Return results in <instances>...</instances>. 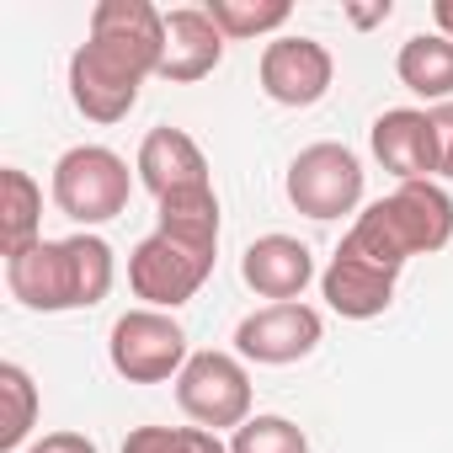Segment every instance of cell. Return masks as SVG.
I'll return each instance as SVG.
<instances>
[{
    "mask_svg": "<svg viewBox=\"0 0 453 453\" xmlns=\"http://www.w3.org/2000/svg\"><path fill=\"white\" fill-rule=\"evenodd\" d=\"M165 12L150 0H102L91 12L86 43L70 54V102L91 123H118L134 112L139 86L160 75Z\"/></svg>",
    "mask_w": 453,
    "mask_h": 453,
    "instance_id": "obj_1",
    "label": "cell"
},
{
    "mask_svg": "<svg viewBox=\"0 0 453 453\" xmlns=\"http://www.w3.org/2000/svg\"><path fill=\"white\" fill-rule=\"evenodd\" d=\"M118 262L102 235H70V241H38L17 257H6V288L17 304L65 315V310H91L112 294Z\"/></svg>",
    "mask_w": 453,
    "mask_h": 453,
    "instance_id": "obj_2",
    "label": "cell"
},
{
    "mask_svg": "<svg viewBox=\"0 0 453 453\" xmlns=\"http://www.w3.org/2000/svg\"><path fill=\"white\" fill-rule=\"evenodd\" d=\"M448 241H453V197L437 181H400L389 197H379L357 213V224L347 230L342 246L400 273L411 257L442 251Z\"/></svg>",
    "mask_w": 453,
    "mask_h": 453,
    "instance_id": "obj_3",
    "label": "cell"
},
{
    "mask_svg": "<svg viewBox=\"0 0 453 453\" xmlns=\"http://www.w3.org/2000/svg\"><path fill=\"white\" fill-rule=\"evenodd\" d=\"M219 241L187 235V230H155L128 251V288L144 299V310H181L213 273Z\"/></svg>",
    "mask_w": 453,
    "mask_h": 453,
    "instance_id": "obj_4",
    "label": "cell"
},
{
    "mask_svg": "<svg viewBox=\"0 0 453 453\" xmlns=\"http://www.w3.org/2000/svg\"><path fill=\"white\" fill-rule=\"evenodd\" d=\"M134 197V176H128V160L107 144H75L54 160V203L65 219L75 224H107L128 208Z\"/></svg>",
    "mask_w": 453,
    "mask_h": 453,
    "instance_id": "obj_5",
    "label": "cell"
},
{
    "mask_svg": "<svg viewBox=\"0 0 453 453\" xmlns=\"http://www.w3.org/2000/svg\"><path fill=\"white\" fill-rule=\"evenodd\" d=\"M176 405L187 421L224 432L251 421V373L230 352H192L187 368L176 373Z\"/></svg>",
    "mask_w": 453,
    "mask_h": 453,
    "instance_id": "obj_6",
    "label": "cell"
},
{
    "mask_svg": "<svg viewBox=\"0 0 453 453\" xmlns=\"http://www.w3.org/2000/svg\"><path fill=\"white\" fill-rule=\"evenodd\" d=\"M107 357H112V368L128 384H165V379H176L187 368L192 352H187V331L176 326V315H165V310H128L112 326Z\"/></svg>",
    "mask_w": 453,
    "mask_h": 453,
    "instance_id": "obj_7",
    "label": "cell"
},
{
    "mask_svg": "<svg viewBox=\"0 0 453 453\" xmlns=\"http://www.w3.org/2000/svg\"><path fill=\"white\" fill-rule=\"evenodd\" d=\"M288 203L304 219H342L363 203V160L347 144H310L288 165Z\"/></svg>",
    "mask_w": 453,
    "mask_h": 453,
    "instance_id": "obj_8",
    "label": "cell"
},
{
    "mask_svg": "<svg viewBox=\"0 0 453 453\" xmlns=\"http://www.w3.org/2000/svg\"><path fill=\"white\" fill-rule=\"evenodd\" d=\"M320 336H326V320L310 304H262L257 315H246L235 326V352L251 363L283 368V363L310 357L320 347Z\"/></svg>",
    "mask_w": 453,
    "mask_h": 453,
    "instance_id": "obj_9",
    "label": "cell"
},
{
    "mask_svg": "<svg viewBox=\"0 0 453 453\" xmlns=\"http://www.w3.org/2000/svg\"><path fill=\"white\" fill-rule=\"evenodd\" d=\"M336 59L315 38H278L262 49V91L278 107H315L331 91Z\"/></svg>",
    "mask_w": 453,
    "mask_h": 453,
    "instance_id": "obj_10",
    "label": "cell"
},
{
    "mask_svg": "<svg viewBox=\"0 0 453 453\" xmlns=\"http://www.w3.org/2000/svg\"><path fill=\"white\" fill-rule=\"evenodd\" d=\"M373 155L395 181H432L437 176V123L421 107H389L373 118Z\"/></svg>",
    "mask_w": 453,
    "mask_h": 453,
    "instance_id": "obj_11",
    "label": "cell"
},
{
    "mask_svg": "<svg viewBox=\"0 0 453 453\" xmlns=\"http://www.w3.org/2000/svg\"><path fill=\"white\" fill-rule=\"evenodd\" d=\"M395 278H400V273H389V267L357 257L352 246H336L331 267L320 273V294H326V304H331L342 320H373V315H384V310L395 304Z\"/></svg>",
    "mask_w": 453,
    "mask_h": 453,
    "instance_id": "obj_12",
    "label": "cell"
},
{
    "mask_svg": "<svg viewBox=\"0 0 453 453\" xmlns=\"http://www.w3.org/2000/svg\"><path fill=\"white\" fill-rule=\"evenodd\" d=\"M224 38L208 17V6H176L165 12V54H160V81H176V86H192L203 75L219 70L224 59Z\"/></svg>",
    "mask_w": 453,
    "mask_h": 453,
    "instance_id": "obj_13",
    "label": "cell"
},
{
    "mask_svg": "<svg viewBox=\"0 0 453 453\" xmlns=\"http://www.w3.org/2000/svg\"><path fill=\"white\" fill-rule=\"evenodd\" d=\"M241 278L273 304H299V294L315 283V251L294 235H262L246 246Z\"/></svg>",
    "mask_w": 453,
    "mask_h": 453,
    "instance_id": "obj_14",
    "label": "cell"
},
{
    "mask_svg": "<svg viewBox=\"0 0 453 453\" xmlns=\"http://www.w3.org/2000/svg\"><path fill=\"white\" fill-rule=\"evenodd\" d=\"M134 171H139V181L155 192V203H160V197H176V192H192V187H213L197 139L181 134V128H150L144 144H139Z\"/></svg>",
    "mask_w": 453,
    "mask_h": 453,
    "instance_id": "obj_15",
    "label": "cell"
},
{
    "mask_svg": "<svg viewBox=\"0 0 453 453\" xmlns=\"http://www.w3.org/2000/svg\"><path fill=\"white\" fill-rule=\"evenodd\" d=\"M43 241V192L22 165L0 171V257H17Z\"/></svg>",
    "mask_w": 453,
    "mask_h": 453,
    "instance_id": "obj_16",
    "label": "cell"
},
{
    "mask_svg": "<svg viewBox=\"0 0 453 453\" xmlns=\"http://www.w3.org/2000/svg\"><path fill=\"white\" fill-rule=\"evenodd\" d=\"M395 75L405 91H416L426 102H448L453 96V38H442V33L405 38L395 54Z\"/></svg>",
    "mask_w": 453,
    "mask_h": 453,
    "instance_id": "obj_17",
    "label": "cell"
},
{
    "mask_svg": "<svg viewBox=\"0 0 453 453\" xmlns=\"http://www.w3.org/2000/svg\"><path fill=\"white\" fill-rule=\"evenodd\" d=\"M0 400H6V421H0V448L17 453L38 421V384L22 363H0Z\"/></svg>",
    "mask_w": 453,
    "mask_h": 453,
    "instance_id": "obj_18",
    "label": "cell"
},
{
    "mask_svg": "<svg viewBox=\"0 0 453 453\" xmlns=\"http://www.w3.org/2000/svg\"><path fill=\"white\" fill-rule=\"evenodd\" d=\"M208 17L224 38H262V33H278L294 6L288 0H208Z\"/></svg>",
    "mask_w": 453,
    "mask_h": 453,
    "instance_id": "obj_19",
    "label": "cell"
},
{
    "mask_svg": "<svg viewBox=\"0 0 453 453\" xmlns=\"http://www.w3.org/2000/svg\"><path fill=\"white\" fill-rule=\"evenodd\" d=\"M123 453H230L208 426H134L123 437Z\"/></svg>",
    "mask_w": 453,
    "mask_h": 453,
    "instance_id": "obj_20",
    "label": "cell"
},
{
    "mask_svg": "<svg viewBox=\"0 0 453 453\" xmlns=\"http://www.w3.org/2000/svg\"><path fill=\"white\" fill-rule=\"evenodd\" d=\"M230 453H310V437L288 416H251L246 426H235Z\"/></svg>",
    "mask_w": 453,
    "mask_h": 453,
    "instance_id": "obj_21",
    "label": "cell"
},
{
    "mask_svg": "<svg viewBox=\"0 0 453 453\" xmlns=\"http://www.w3.org/2000/svg\"><path fill=\"white\" fill-rule=\"evenodd\" d=\"M432 123H437V176H453V102H442Z\"/></svg>",
    "mask_w": 453,
    "mask_h": 453,
    "instance_id": "obj_22",
    "label": "cell"
},
{
    "mask_svg": "<svg viewBox=\"0 0 453 453\" xmlns=\"http://www.w3.org/2000/svg\"><path fill=\"white\" fill-rule=\"evenodd\" d=\"M27 453H102L86 432H49V437H38Z\"/></svg>",
    "mask_w": 453,
    "mask_h": 453,
    "instance_id": "obj_23",
    "label": "cell"
},
{
    "mask_svg": "<svg viewBox=\"0 0 453 453\" xmlns=\"http://www.w3.org/2000/svg\"><path fill=\"white\" fill-rule=\"evenodd\" d=\"M389 12H395L389 0H379V6H352V22L357 27H373V22H389Z\"/></svg>",
    "mask_w": 453,
    "mask_h": 453,
    "instance_id": "obj_24",
    "label": "cell"
},
{
    "mask_svg": "<svg viewBox=\"0 0 453 453\" xmlns=\"http://www.w3.org/2000/svg\"><path fill=\"white\" fill-rule=\"evenodd\" d=\"M432 22H437L442 38H453V0H437V6H432Z\"/></svg>",
    "mask_w": 453,
    "mask_h": 453,
    "instance_id": "obj_25",
    "label": "cell"
}]
</instances>
